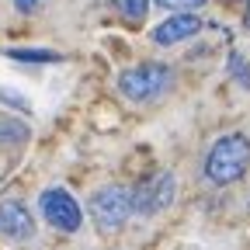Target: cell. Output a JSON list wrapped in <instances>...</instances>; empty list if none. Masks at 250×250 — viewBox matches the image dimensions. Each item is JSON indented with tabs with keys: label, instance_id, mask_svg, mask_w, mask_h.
<instances>
[{
	"label": "cell",
	"instance_id": "9c48e42d",
	"mask_svg": "<svg viewBox=\"0 0 250 250\" xmlns=\"http://www.w3.org/2000/svg\"><path fill=\"white\" fill-rule=\"evenodd\" d=\"M7 56L11 59H24V62H59V56L49 52V49H11Z\"/></svg>",
	"mask_w": 250,
	"mask_h": 250
},
{
	"label": "cell",
	"instance_id": "5bb4252c",
	"mask_svg": "<svg viewBox=\"0 0 250 250\" xmlns=\"http://www.w3.org/2000/svg\"><path fill=\"white\" fill-rule=\"evenodd\" d=\"M247 4H250V0H247ZM243 24L250 28V7H247V14H243Z\"/></svg>",
	"mask_w": 250,
	"mask_h": 250
},
{
	"label": "cell",
	"instance_id": "ba28073f",
	"mask_svg": "<svg viewBox=\"0 0 250 250\" xmlns=\"http://www.w3.org/2000/svg\"><path fill=\"white\" fill-rule=\"evenodd\" d=\"M118 7H122V18L129 24H139L149 11V0H118Z\"/></svg>",
	"mask_w": 250,
	"mask_h": 250
},
{
	"label": "cell",
	"instance_id": "4fadbf2b",
	"mask_svg": "<svg viewBox=\"0 0 250 250\" xmlns=\"http://www.w3.org/2000/svg\"><path fill=\"white\" fill-rule=\"evenodd\" d=\"M39 4H42V0H14V7H18L21 14H31V11H39Z\"/></svg>",
	"mask_w": 250,
	"mask_h": 250
},
{
	"label": "cell",
	"instance_id": "277c9868",
	"mask_svg": "<svg viewBox=\"0 0 250 250\" xmlns=\"http://www.w3.org/2000/svg\"><path fill=\"white\" fill-rule=\"evenodd\" d=\"M132 191V212L139 215H156L164 212L170 202H174V191H177V181L170 170H156L153 177L139 181L136 188H129Z\"/></svg>",
	"mask_w": 250,
	"mask_h": 250
},
{
	"label": "cell",
	"instance_id": "9a60e30c",
	"mask_svg": "<svg viewBox=\"0 0 250 250\" xmlns=\"http://www.w3.org/2000/svg\"><path fill=\"white\" fill-rule=\"evenodd\" d=\"M233 4H247V0H233Z\"/></svg>",
	"mask_w": 250,
	"mask_h": 250
},
{
	"label": "cell",
	"instance_id": "8992f818",
	"mask_svg": "<svg viewBox=\"0 0 250 250\" xmlns=\"http://www.w3.org/2000/svg\"><path fill=\"white\" fill-rule=\"evenodd\" d=\"M0 233L7 240H31L35 236V215L21 198H4L0 202Z\"/></svg>",
	"mask_w": 250,
	"mask_h": 250
},
{
	"label": "cell",
	"instance_id": "7c38bea8",
	"mask_svg": "<svg viewBox=\"0 0 250 250\" xmlns=\"http://www.w3.org/2000/svg\"><path fill=\"white\" fill-rule=\"evenodd\" d=\"M0 136H14V139H24L28 129L24 125H11V122H0Z\"/></svg>",
	"mask_w": 250,
	"mask_h": 250
},
{
	"label": "cell",
	"instance_id": "52a82bcc",
	"mask_svg": "<svg viewBox=\"0 0 250 250\" xmlns=\"http://www.w3.org/2000/svg\"><path fill=\"white\" fill-rule=\"evenodd\" d=\"M198 31H202L198 14L181 11V14H170L167 21H160V24L153 28V42H156V45H177V42H184V39L198 35Z\"/></svg>",
	"mask_w": 250,
	"mask_h": 250
},
{
	"label": "cell",
	"instance_id": "3957f363",
	"mask_svg": "<svg viewBox=\"0 0 250 250\" xmlns=\"http://www.w3.org/2000/svg\"><path fill=\"white\" fill-rule=\"evenodd\" d=\"M90 219L101 233H118L132 215V191L125 184H104L90 195Z\"/></svg>",
	"mask_w": 250,
	"mask_h": 250
},
{
	"label": "cell",
	"instance_id": "7a4b0ae2",
	"mask_svg": "<svg viewBox=\"0 0 250 250\" xmlns=\"http://www.w3.org/2000/svg\"><path fill=\"white\" fill-rule=\"evenodd\" d=\"M174 83V70L164 66V62H139V66L125 70L118 77V90L125 94L129 101L136 104H146V101H156L160 94H167Z\"/></svg>",
	"mask_w": 250,
	"mask_h": 250
},
{
	"label": "cell",
	"instance_id": "30bf717a",
	"mask_svg": "<svg viewBox=\"0 0 250 250\" xmlns=\"http://www.w3.org/2000/svg\"><path fill=\"white\" fill-rule=\"evenodd\" d=\"M153 4L164 7V11H174V14H181V11L198 14V7H205V0H153Z\"/></svg>",
	"mask_w": 250,
	"mask_h": 250
},
{
	"label": "cell",
	"instance_id": "6da1fadb",
	"mask_svg": "<svg viewBox=\"0 0 250 250\" xmlns=\"http://www.w3.org/2000/svg\"><path fill=\"white\" fill-rule=\"evenodd\" d=\"M250 167V139L243 132H226L219 136L208 153H205V177L215 184V188H226V184H236Z\"/></svg>",
	"mask_w": 250,
	"mask_h": 250
},
{
	"label": "cell",
	"instance_id": "8fae6325",
	"mask_svg": "<svg viewBox=\"0 0 250 250\" xmlns=\"http://www.w3.org/2000/svg\"><path fill=\"white\" fill-rule=\"evenodd\" d=\"M229 73H233L243 87H250V62H247L240 52H233V56H229Z\"/></svg>",
	"mask_w": 250,
	"mask_h": 250
},
{
	"label": "cell",
	"instance_id": "5b68a950",
	"mask_svg": "<svg viewBox=\"0 0 250 250\" xmlns=\"http://www.w3.org/2000/svg\"><path fill=\"white\" fill-rule=\"evenodd\" d=\"M39 208H42V219L52 226V229H62V233H77L80 223H83V212H80V202L66 191V188H45L42 198H39Z\"/></svg>",
	"mask_w": 250,
	"mask_h": 250
}]
</instances>
